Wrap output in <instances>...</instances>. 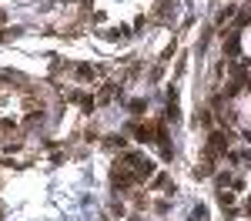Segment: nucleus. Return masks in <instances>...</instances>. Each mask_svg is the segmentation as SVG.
<instances>
[{
  "mask_svg": "<svg viewBox=\"0 0 251 221\" xmlns=\"http://www.w3.org/2000/svg\"><path fill=\"white\" fill-rule=\"evenodd\" d=\"M241 50H245V54H251V30H245V34H241Z\"/></svg>",
  "mask_w": 251,
  "mask_h": 221,
  "instance_id": "obj_2",
  "label": "nucleus"
},
{
  "mask_svg": "<svg viewBox=\"0 0 251 221\" xmlns=\"http://www.w3.org/2000/svg\"><path fill=\"white\" fill-rule=\"evenodd\" d=\"M241 121H245V124H251V98L241 100Z\"/></svg>",
  "mask_w": 251,
  "mask_h": 221,
  "instance_id": "obj_1",
  "label": "nucleus"
}]
</instances>
